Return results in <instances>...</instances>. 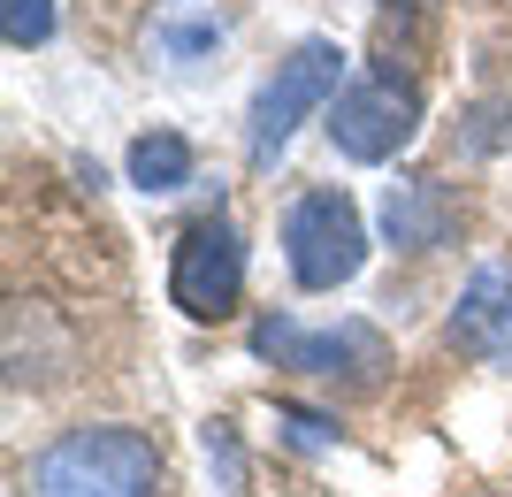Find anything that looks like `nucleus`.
Listing matches in <instances>:
<instances>
[{"mask_svg": "<svg viewBox=\"0 0 512 497\" xmlns=\"http://www.w3.org/2000/svg\"><path fill=\"white\" fill-rule=\"evenodd\" d=\"M161 490V444L130 421L62 429L31 459V497H153Z\"/></svg>", "mask_w": 512, "mask_h": 497, "instance_id": "nucleus-1", "label": "nucleus"}, {"mask_svg": "<svg viewBox=\"0 0 512 497\" xmlns=\"http://www.w3.org/2000/svg\"><path fill=\"white\" fill-rule=\"evenodd\" d=\"M337 92H344V46L337 39H299L276 62V77L253 92V115H245V161H253V169H276L283 146H291L306 123H321V115L337 108Z\"/></svg>", "mask_w": 512, "mask_h": 497, "instance_id": "nucleus-2", "label": "nucleus"}, {"mask_svg": "<svg viewBox=\"0 0 512 497\" xmlns=\"http://www.w3.org/2000/svg\"><path fill=\"white\" fill-rule=\"evenodd\" d=\"M253 352L268 368H291L306 383L337 390H375L390 375V337L375 322H299V314H260Z\"/></svg>", "mask_w": 512, "mask_h": 497, "instance_id": "nucleus-3", "label": "nucleus"}, {"mask_svg": "<svg viewBox=\"0 0 512 497\" xmlns=\"http://www.w3.org/2000/svg\"><path fill=\"white\" fill-rule=\"evenodd\" d=\"M283 268L299 291H337L367 268V222L352 207V192L314 184L283 207Z\"/></svg>", "mask_w": 512, "mask_h": 497, "instance_id": "nucleus-4", "label": "nucleus"}, {"mask_svg": "<svg viewBox=\"0 0 512 497\" xmlns=\"http://www.w3.org/2000/svg\"><path fill=\"white\" fill-rule=\"evenodd\" d=\"M421 115H428V100H421L413 77H398V69H367V77H352V85L337 92V108H329V138H337L344 161L383 169V161H398V153L413 146Z\"/></svg>", "mask_w": 512, "mask_h": 497, "instance_id": "nucleus-5", "label": "nucleus"}, {"mask_svg": "<svg viewBox=\"0 0 512 497\" xmlns=\"http://www.w3.org/2000/svg\"><path fill=\"white\" fill-rule=\"evenodd\" d=\"M169 306L184 322H230L245 306V238L230 215L184 222V238L169 245Z\"/></svg>", "mask_w": 512, "mask_h": 497, "instance_id": "nucleus-6", "label": "nucleus"}, {"mask_svg": "<svg viewBox=\"0 0 512 497\" xmlns=\"http://www.w3.org/2000/svg\"><path fill=\"white\" fill-rule=\"evenodd\" d=\"M444 337L467 352L474 368L512 375V268H474L459 283V306H451Z\"/></svg>", "mask_w": 512, "mask_h": 497, "instance_id": "nucleus-7", "label": "nucleus"}, {"mask_svg": "<svg viewBox=\"0 0 512 497\" xmlns=\"http://www.w3.org/2000/svg\"><path fill=\"white\" fill-rule=\"evenodd\" d=\"M230 31H237L230 0H161L146 16V31H138V46L161 69H207L230 46Z\"/></svg>", "mask_w": 512, "mask_h": 497, "instance_id": "nucleus-8", "label": "nucleus"}, {"mask_svg": "<svg viewBox=\"0 0 512 497\" xmlns=\"http://www.w3.org/2000/svg\"><path fill=\"white\" fill-rule=\"evenodd\" d=\"M451 230H459L451 184H436V176H398V184H383V238L398 245V253H436V245H451Z\"/></svg>", "mask_w": 512, "mask_h": 497, "instance_id": "nucleus-9", "label": "nucleus"}, {"mask_svg": "<svg viewBox=\"0 0 512 497\" xmlns=\"http://www.w3.org/2000/svg\"><path fill=\"white\" fill-rule=\"evenodd\" d=\"M192 169H199V153H192V138H184V130H138V138H130V153H123V176H130L146 199L184 192V184H192Z\"/></svg>", "mask_w": 512, "mask_h": 497, "instance_id": "nucleus-10", "label": "nucleus"}, {"mask_svg": "<svg viewBox=\"0 0 512 497\" xmlns=\"http://www.w3.org/2000/svg\"><path fill=\"white\" fill-rule=\"evenodd\" d=\"M0 39L31 54V46L54 39V0H0Z\"/></svg>", "mask_w": 512, "mask_h": 497, "instance_id": "nucleus-11", "label": "nucleus"}, {"mask_svg": "<svg viewBox=\"0 0 512 497\" xmlns=\"http://www.w3.org/2000/svg\"><path fill=\"white\" fill-rule=\"evenodd\" d=\"M199 444H207V467H222V497L245 490V452H237V429L230 421H207L199 429Z\"/></svg>", "mask_w": 512, "mask_h": 497, "instance_id": "nucleus-12", "label": "nucleus"}, {"mask_svg": "<svg viewBox=\"0 0 512 497\" xmlns=\"http://www.w3.org/2000/svg\"><path fill=\"white\" fill-rule=\"evenodd\" d=\"M276 421L291 429V444H299V452H321V444H337V421H321V413H306V406H276Z\"/></svg>", "mask_w": 512, "mask_h": 497, "instance_id": "nucleus-13", "label": "nucleus"}, {"mask_svg": "<svg viewBox=\"0 0 512 497\" xmlns=\"http://www.w3.org/2000/svg\"><path fill=\"white\" fill-rule=\"evenodd\" d=\"M383 8H406V16H428V8H436V0H383Z\"/></svg>", "mask_w": 512, "mask_h": 497, "instance_id": "nucleus-14", "label": "nucleus"}]
</instances>
